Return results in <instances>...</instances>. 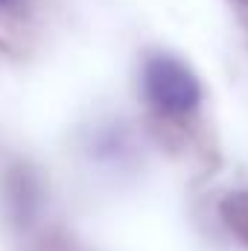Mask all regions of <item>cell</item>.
I'll return each instance as SVG.
<instances>
[{
    "mask_svg": "<svg viewBox=\"0 0 248 251\" xmlns=\"http://www.w3.org/2000/svg\"><path fill=\"white\" fill-rule=\"evenodd\" d=\"M9 3H12V0H0V6H9Z\"/></svg>",
    "mask_w": 248,
    "mask_h": 251,
    "instance_id": "cell-3",
    "label": "cell"
},
{
    "mask_svg": "<svg viewBox=\"0 0 248 251\" xmlns=\"http://www.w3.org/2000/svg\"><path fill=\"white\" fill-rule=\"evenodd\" d=\"M222 213H225V222L231 225V231L248 246V193H237V196L225 199Z\"/></svg>",
    "mask_w": 248,
    "mask_h": 251,
    "instance_id": "cell-2",
    "label": "cell"
},
{
    "mask_svg": "<svg viewBox=\"0 0 248 251\" xmlns=\"http://www.w3.org/2000/svg\"><path fill=\"white\" fill-rule=\"evenodd\" d=\"M143 94L161 114H187L198 102V82L181 62L155 56L143 67Z\"/></svg>",
    "mask_w": 248,
    "mask_h": 251,
    "instance_id": "cell-1",
    "label": "cell"
}]
</instances>
